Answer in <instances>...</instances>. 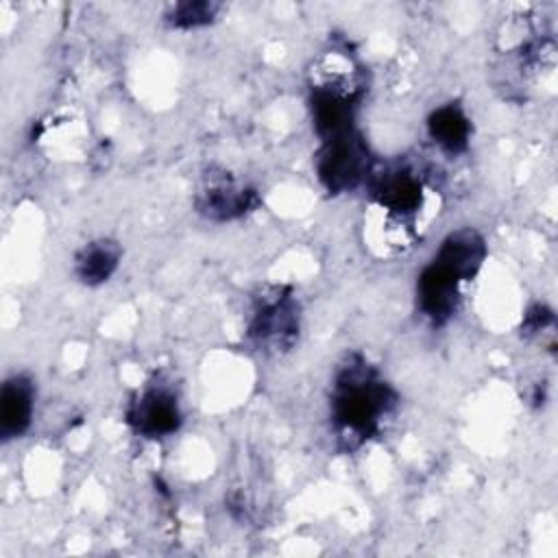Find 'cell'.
<instances>
[{"mask_svg": "<svg viewBox=\"0 0 558 558\" xmlns=\"http://www.w3.org/2000/svg\"><path fill=\"white\" fill-rule=\"evenodd\" d=\"M259 205L255 190L235 183L229 174H207L205 185L196 194V209L209 220H233Z\"/></svg>", "mask_w": 558, "mask_h": 558, "instance_id": "6", "label": "cell"}, {"mask_svg": "<svg viewBox=\"0 0 558 558\" xmlns=\"http://www.w3.org/2000/svg\"><path fill=\"white\" fill-rule=\"evenodd\" d=\"M395 401V390L373 366L362 357L349 360L336 377L331 397V418L340 442L353 449L373 438Z\"/></svg>", "mask_w": 558, "mask_h": 558, "instance_id": "1", "label": "cell"}, {"mask_svg": "<svg viewBox=\"0 0 558 558\" xmlns=\"http://www.w3.org/2000/svg\"><path fill=\"white\" fill-rule=\"evenodd\" d=\"M120 246L113 240L100 238L89 244H85L76 257H74V275L87 283V286H98L105 283L118 268L120 264Z\"/></svg>", "mask_w": 558, "mask_h": 558, "instance_id": "11", "label": "cell"}, {"mask_svg": "<svg viewBox=\"0 0 558 558\" xmlns=\"http://www.w3.org/2000/svg\"><path fill=\"white\" fill-rule=\"evenodd\" d=\"M218 4L216 2H207V0H187V2H179L172 7V11L168 13V22L174 28H196V26H205L209 24L216 13H218Z\"/></svg>", "mask_w": 558, "mask_h": 558, "instance_id": "12", "label": "cell"}, {"mask_svg": "<svg viewBox=\"0 0 558 558\" xmlns=\"http://www.w3.org/2000/svg\"><path fill=\"white\" fill-rule=\"evenodd\" d=\"M299 336V305L286 286H266L253 296L248 338L259 351H288Z\"/></svg>", "mask_w": 558, "mask_h": 558, "instance_id": "2", "label": "cell"}, {"mask_svg": "<svg viewBox=\"0 0 558 558\" xmlns=\"http://www.w3.org/2000/svg\"><path fill=\"white\" fill-rule=\"evenodd\" d=\"M126 421L137 434L146 438H161L174 434L183 416L174 392L163 386H153L129 403Z\"/></svg>", "mask_w": 558, "mask_h": 558, "instance_id": "5", "label": "cell"}, {"mask_svg": "<svg viewBox=\"0 0 558 558\" xmlns=\"http://www.w3.org/2000/svg\"><path fill=\"white\" fill-rule=\"evenodd\" d=\"M316 170L331 194L353 190L371 174L368 148L355 131L327 140L318 153Z\"/></svg>", "mask_w": 558, "mask_h": 558, "instance_id": "3", "label": "cell"}, {"mask_svg": "<svg viewBox=\"0 0 558 558\" xmlns=\"http://www.w3.org/2000/svg\"><path fill=\"white\" fill-rule=\"evenodd\" d=\"M484 257L486 242L475 229H458L456 233H449L434 255L436 262L456 272L462 281H469L477 275Z\"/></svg>", "mask_w": 558, "mask_h": 558, "instance_id": "9", "label": "cell"}, {"mask_svg": "<svg viewBox=\"0 0 558 558\" xmlns=\"http://www.w3.org/2000/svg\"><path fill=\"white\" fill-rule=\"evenodd\" d=\"M35 384L28 375H13L2 384L0 395V434L4 440L22 436L33 418Z\"/></svg>", "mask_w": 558, "mask_h": 558, "instance_id": "8", "label": "cell"}, {"mask_svg": "<svg viewBox=\"0 0 558 558\" xmlns=\"http://www.w3.org/2000/svg\"><path fill=\"white\" fill-rule=\"evenodd\" d=\"M464 281L445 268L440 262L432 259L418 275L416 301L421 312L432 320V325L447 323L460 303V286Z\"/></svg>", "mask_w": 558, "mask_h": 558, "instance_id": "7", "label": "cell"}, {"mask_svg": "<svg viewBox=\"0 0 558 558\" xmlns=\"http://www.w3.org/2000/svg\"><path fill=\"white\" fill-rule=\"evenodd\" d=\"M427 129L432 140L451 155L464 153L469 148L471 120L466 118L464 109L456 102L440 105L436 111H432L427 120Z\"/></svg>", "mask_w": 558, "mask_h": 558, "instance_id": "10", "label": "cell"}, {"mask_svg": "<svg viewBox=\"0 0 558 558\" xmlns=\"http://www.w3.org/2000/svg\"><path fill=\"white\" fill-rule=\"evenodd\" d=\"M371 196L375 207L412 225H416L418 216L429 205V190L421 177L408 168H390L375 174Z\"/></svg>", "mask_w": 558, "mask_h": 558, "instance_id": "4", "label": "cell"}, {"mask_svg": "<svg viewBox=\"0 0 558 558\" xmlns=\"http://www.w3.org/2000/svg\"><path fill=\"white\" fill-rule=\"evenodd\" d=\"M554 325V312L547 310L545 305H534L525 318H523V333L525 336H532V333H538V331H545Z\"/></svg>", "mask_w": 558, "mask_h": 558, "instance_id": "13", "label": "cell"}]
</instances>
